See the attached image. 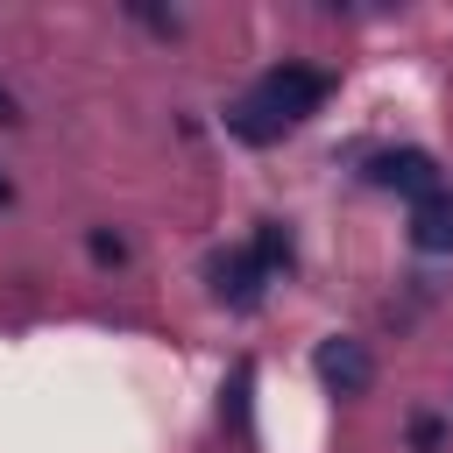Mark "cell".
<instances>
[{
	"label": "cell",
	"mask_w": 453,
	"mask_h": 453,
	"mask_svg": "<svg viewBox=\"0 0 453 453\" xmlns=\"http://www.w3.org/2000/svg\"><path fill=\"white\" fill-rule=\"evenodd\" d=\"M411 241H418L425 255H453V191H446V184L411 205Z\"/></svg>",
	"instance_id": "4"
},
{
	"label": "cell",
	"mask_w": 453,
	"mask_h": 453,
	"mask_svg": "<svg viewBox=\"0 0 453 453\" xmlns=\"http://www.w3.org/2000/svg\"><path fill=\"white\" fill-rule=\"evenodd\" d=\"M248 255H255V262H262V269L276 276V269H290V234H283V226L269 219V226H262V234L248 241Z\"/></svg>",
	"instance_id": "6"
},
{
	"label": "cell",
	"mask_w": 453,
	"mask_h": 453,
	"mask_svg": "<svg viewBox=\"0 0 453 453\" xmlns=\"http://www.w3.org/2000/svg\"><path fill=\"white\" fill-rule=\"evenodd\" d=\"M319 375H326L340 396H361V389L375 382V354H368L361 340H326V347H319Z\"/></svg>",
	"instance_id": "3"
},
{
	"label": "cell",
	"mask_w": 453,
	"mask_h": 453,
	"mask_svg": "<svg viewBox=\"0 0 453 453\" xmlns=\"http://www.w3.org/2000/svg\"><path fill=\"white\" fill-rule=\"evenodd\" d=\"M326 92H333V78H326V71H311V64H276V71H262V78H255V92H248L226 120H234V134H241V142H276L283 127L311 120Z\"/></svg>",
	"instance_id": "1"
},
{
	"label": "cell",
	"mask_w": 453,
	"mask_h": 453,
	"mask_svg": "<svg viewBox=\"0 0 453 453\" xmlns=\"http://www.w3.org/2000/svg\"><path fill=\"white\" fill-rule=\"evenodd\" d=\"M411 446H418V453H439V446H446V418L418 411V418H411Z\"/></svg>",
	"instance_id": "7"
},
{
	"label": "cell",
	"mask_w": 453,
	"mask_h": 453,
	"mask_svg": "<svg viewBox=\"0 0 453 453\" xmlns=\"http://www.w3.org/2000/svg\"><path fill=\"white\" fill-rule=\"evenodd\" d=\"M85 248H92V262H106V269H113V262H127V241H120V234H106V226H92V241H85Z\"/></svg>",
	"instance_id": "8"
},
{
	"label": "cell",
	"mask_w": 453,
	"mask_h": 453,
	"mask_svg": "<svg viewBox=\"0 0 453 453\" xmlns=\"http://www.w3.org/2000/svg\"><path fill=\"white\" fill-rule=\"evenodd\" d=\"M0 120H7V127L21 120V106H14V92H7V85H0Z\"/></svg>",
	"instance_id": "9"
},
{
	"label": "cell",
	"mask_w": 453,
	"mask_h": 453,
	"mask_svg": "<svg viewBox=\"0 0 453 453\" xmlns=\"http://www.w3.org/2000/svg\"><path fill=\"white\" fill-rule=\"evenodd\" d=\"M7 198H14V184H7V177H0V205H7Z\"/></svg>",
	"instance_id": "10"
},
{
	"label": "cell",
	"mask_w": 453,
	"mask_h": 453,
	"mask_svg": "<svg viewBox=\"0 0 453 453\" xmlns=\"http://www.w3.org/2000/svg\"><path fill=\"white\" fill-rule=\"evenodd\" d=\"M212 276H219V297H226V304H241V311H248V304H262L269 269H262L248 248H241V255H219V262H212Z\"/></svg>",
	"instance_id": "5"
},
{
	"label": "cell",
	"mask_w": 453,
	"mask_h": 453,
	"mask_svg": "<svg viewBox=\"0 0 453 453\" xmlns=\"http://www.w3.org/2000/svg\"><path fill=\"white\" fill-rule=\"evenodd\" d=\"M368 177H375V184H389V191H411V205L439 191V163H432L425 149H389V156H375V170H368Z\"/></svg>",
	"instance_id": "2"
}]
</instances>
